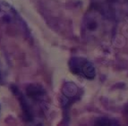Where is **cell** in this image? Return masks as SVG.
Listing matches in <instances>:
<instances>
[{"mask_svg":"<svg viewBox=\"0 0 128 126\" xmlns=\"http://www.w3.org/2000/svg\"><path fill=\"white\" fill-rule=\"evenodd\" d=\"M13 89V91L14 93L15 94L16 98H18V100L20 102V105H21V107H22V110L24 112V117H25L26 121L27 122H30L32 120L34 119V115L32 113V109L30 107V104L28 103V101L26 100L25 97L24 95L18 89H14V87H12Z\"/></svg>","mask_w":128,"mask_h":126,"instance_id":"cell-6","label":"cell"},{"mask_svg":"<svg viewBox=\"0 0 128 126\" xmlns=\"http://www.w3.org/2000/svg\"><path fill=\"white\" fill-rule=\"evenodd\" d=\"M82 96L81 89L73 82H66L62 89L61 105L64 109H67L72 103L75 102Z\"/></svg>","mask_w":128,"mask_h":126,"instance_id":"cell-4","label":"cell"},{"mask_svg":"<svg viewBox=\"0 0 128 126\" xmlns=\"http://www.w3.org/2000/svg\"><path fill=\"white\" fill-rule=\"evenodd\" d=\"M2 81V73H1V71H0V81Z\"/></svg>","mask_w":128,"mask_h":126,"instance_id":"cell-8","label":"cell"},{"mask_svg":"<svg viewBox=\"0 0 128 126\" xmlns=\"http://www.w3.org/2000/svg\"><path fill=\"white\" fill-rule=\"evenodd\" d=\"M92 4L115 21L128 19V0H90Z\"/></svg>","mask_w":128,"mask_h":126,"instance_id":"cell-2","label":"cell"},{"mask_svg":"<svg viewBox=\"0 0 128 126\" xmlns=\"http://www.w3.org/2000/svg\"><path fill=\"white\" fill-rule=\"evenodd\" d=\"M68 64L70 71L75 75L81 76L87 80L94 79L96 75L94 65L86 58L74 56L69 60Z\"/></svg>","mask_w":128,"mask_h":126,"instance_id":"cell-3","label":"cell"},{"mask_svg":"<svg viewBox=\"0 0 128 126\" xmlns=\"http://www.w3.org/2000/svg\"><path fill=\"white\" fill-rule=\"evenodd\" d=\"M26 93H27V96L35 102L40 103V104H43L46 102L47 92L45 89L40 84H29L26 88Z\"/></svg>","mask_w":128,"mask_h":126,"instance_id":"cell-5","label":"cell"},{"mask_svg":"<svg viewBox=\"0 0 128 126\" xmlns=\"http://www.w3.org/2000/svg\"><path fill=\"white\" fill-rule=\"evenodd\" d=\"M116 23V21L92 4L83 17L82 34L92 44L108 45L114 39Z\"/></svg>","mask_w":128,"mask_h":126,"instance_id":"cell-1","label":"cell"},{"mask_svg":"<svg viewBox=\"0 0 128 126\" xmlns=\"http://www.w3.org/2000/svg\"><path fill=\"white\" fill-rule=\"evenodd\" d=\"M96 125H118L119 123L116 120L110 119L108 117H100L95 121Z\"/></svg>","mask_w":128,"mask_h":126,"instance_id":"cell-7","label":"cell"}]
</instances>
